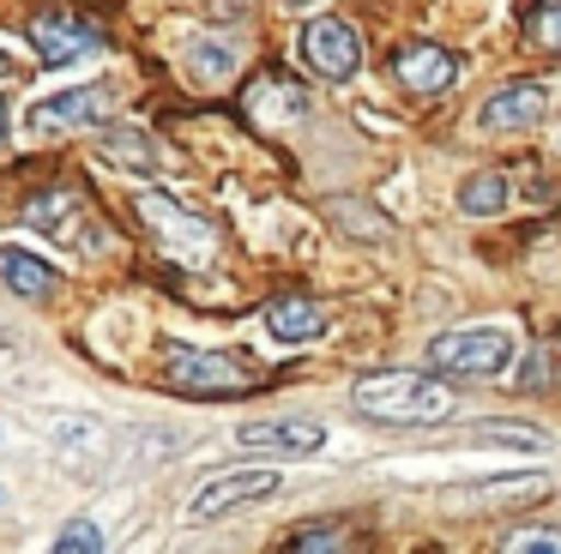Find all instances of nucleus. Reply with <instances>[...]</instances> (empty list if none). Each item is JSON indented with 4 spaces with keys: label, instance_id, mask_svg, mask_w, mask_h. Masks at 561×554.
<instances>
[{
    "label": "nucleus",
    "instance_id": "nucleus-1",
    "mask_svg": "<svg viewBox=\"0 0 561 554\" xmlns=\"http://www.w3.org/2000/svg\"><path fill=\"white\" fill-rule=\"evenodd\" d=\"M351 409L375 428H435L459 409V392L435 373H404V368H375L351 385Z\"/></svg>",
    "mask_w": 561,
    "mask_h": 554
},
{
    "label": "nucleus",
    "instance_id": "nucleus-2",
    "mask_svg": "<svg viewBox=\"0 0 561 554\" xmlns=\"http://www.w3.org/2000/svg\"><path fill=\"white\" fill-rule=\"evenodd\" d=\"M163 361V380L187 397H242L260 385V373L248 368L242 356H224V349H199V344H182V337H163L158 349Z\"/></svg>",
    "mask_w": 561,
    "mask_h": 554
},
{
    "label": "nucleus",
    "instance_id": "nucleus-3",
    "mask_svg": "<svg viewBox=\"0 0 561 554\" xmlns=\"http://www.w3.org/2000/svg\"><path fill=\"white\" fill-rule=\"evenodd\" d=\"M513 356H519V344L507 325H459V332H440L428 344V368L459 373V380H495L513 368Z\"/></svg>",
    "mask_w": 561,
    "mask_h": 554
},
{
    "label": "nucleus",
    "instance_id": "nucleus-4",
    "mask_svg": "<svg viewBox=\"0 0 561 554\" xmlns=\"http://www.w3.org/2000/svg\"><path fill=\"white\" fill-rule=\"evenodd\" d=\"M139 223L158 235V247L170 253L175 265H211V253H218V229L206 223V217H194V211H182V205L170 199V193H139Z\"/></svg>",
    "mask_w": 561,
    "mask_h": 554
},
{
    "label": "nucleus",
    "instance_id": "nucleus-5",
    "mask_svg": "<svg viewBox=\"0 0 561 554\" xmlns=\"http://www.w3.org/2000/svg\"><path fill=\"white\" fill-rule=\"evenodd\" d=\"M266 494H278V470H224L206 488L187 500V524H211V518H230L242 506H260Z\"/></svg>",
    "mask_w": 561,
    "mask_h": 554
},
{
    "label": "nucleus",
    "instance_id": "nucleus-6",
    "mask_svg": "<svg viewBox=\"0 0 561 554\" xmlns=\"http://www.w3.org/2000/svg\"><path fill=\"white\" fill-rule=\"evenodd\" d=\"M302 60L320 79H351V72H363V36L339 12H320V19L302 24Z\"/></svg>",
    "mask_w": 561,
    "mask_h": 554
},
{
    "label": "nucleus",
    "instance_id": "nucleus-7",
    "mask_svg": "<svg viewBox=\"0 0 561 554\" xmlns=\"http://www.w3.org/2000/svg\"><path fill=\"white\" fill-rule=\"evenodd\" d=\"M110 108H115V84H73V91L43 96V103L31 108V132H43V139L79 132V127H91V120H110Z\"/></svg>",
    "mask_w": 561,
    "mask_h": 554
},
{
    "label": "nucleus",
    "instance_id": "nucleus-8",
    "mask_svg": "<svg viewBox=\"0 0 561 554\" xmlns=\"http://www.w3.org/2000/svg\"><path fill=\"white\" fill-rule=\"evenodd\" d=\"M236 446L248 452H266V458H308L327 446V428L308 416H278V422H242L236 428Z\"/></svg>",
    "mask_w": 561,
    "mask_h": 554
},
{
    "label": "nucleus",
    "instance_id": "nucleus-9",
    "mask_svg": "<svg viewBox=\"0 0 561 554\" xmlns=\"http://www.w3.org/2000/svg\"><path fill=\"white\" fill-rule=\"evenodd\" d=\"M392 72H399L404 91L435 96V91H447V84L465 72V60L453 55V48H440V43H404L399 55H392Z\"/></svg>",
    "mask_w": 561,
    "mask_h": 554
},
{
    "label": "nucleus",
    "instance_id": "nucleus-10",
    "mask_svg": "<svg viewBox=\"0 0 561 554\" xmlns=\"http://www.w3.org/2000/svg\"><path fill=\"white\" fill-rule=\"evenodd\" d=\"M31 43H37V55L49 60V67H67V60L91 55V48L103 43V31L85 19H73V12H43V19H31Z\"/></svg>",
    "mask_w": 561,
    "mask_h": 554
},
{
    "label": "nucleus",
    "instance_id": "nucleus-11",
    "mask_svg": "<svg viewBox=\"0 0 561 554\" xmlns=\"http://www.w3.org/2000/svg\"><path fill=\"white\" fill-rule=\"evenodd\" d=\"M549 115V91L543 84H501L495 96L483 103V127L489 132H525V127H537V120Z\"/></svg>",
    "mask_w": 561,
    "mask_h": 554
},
{
    "label": "nucleus",
    "instance_id": "nucleus-12",
    "mask_svg": "<svg viewBox=\"0 0 561 554\" xmlns=\"http://www.w3.org/2000/svg\"><path fill=\"white\" fill-rule=\"evenodd\" d=\"M79 217H85V199L73 187H49V193H31L25 199V223L55 241H79Z\"/></svg>",
    "mask_w": 561,
    "mask_h": 554
},
{
    "label": "nucleus",
    "instance_id": "nucleus-13",
    "mask_svg": "<svg viewBox=\"0 0 561 554\" xmlns=\"http://www.w3.org/2000/svg\"><path fill=\"white\" fill-rule=\"evenodd\" d=\"M327 325H332L327 308L308 301V296H284V301H272V308H266V332L278 337V344H314Z\"/></svg>",
    "mask_w": 561,
    "mask_h": 554
},
{
    "label": "nucleus",
    "instance_id": "nucleus-14",
    "mask_svg": "<svg viewBox=\"0 0 561 554\" xmlns=\"http://www.w3.org/2000/svg\"><path fill=\"white\" fill-rule=\"evenodd\" d=\"M302 91L296 84H284L278 72H260V84L248 91V115L266 120V127H290V120H302Z\"/></svg>",
    "mask_w": 561,
    "mask_h": 554
},
{
    "label": "nucleus",
    "instance_id": "nucleus-15",
    "mask_svg": "<svg viewBox=\"0 0 561 554\" xmlns=\"http://www.w3.org/2000/svg\"><path fill=\"white\" fill-rule=\"evenodd\" d=\"M0 284L13 289L19 301H43L55 289V265H43L25 247H0Z\"/></svg>",
    "mask_w": 561,
    "mask_h": 554
},
{
    "label": "nucleus",
    "instance_id": "nucleus-16",
    "mask_svg": "<svg viewBox=\"0 0 561 554\" xmlns=\"http://www.w3.org/2000/svg\"><path fill=\"white\" fill-rule=\"evenodd\" d=\"M278 554H356V530L351 524H308L296 536H284Z\"/></svg>",
    "mask_w": 561,
    "mask_h": 554
},
{
    "label": "nucleus",
    "instance_id": "nucleus-17",
    "mask_svg": "<svg viewBox=\"0 0 561 554\" xmlns=\"http://www.w3.org/2000/svg\"><path fill=\"white\" fill-rule=\"evenodd\" d=\"M187 72H194L199 84H211V91H224V84L236 79V55H230V43H211V36H199V43L187 48Z\"/></svg>",
    "mask_w": 561,
    "mask_h": 554
},
{
    "label": "nucleus",
    "instance_id": "nucleus-18",
    "mask_svg": "<svg viewBox=\"0 0 561 554\" xmlns=\"http://www.w3.org/2000/svg\"><path fill=\"white\" fill-rule=\"evenodd\" d=\"M501 205H507V175H501V169H483V175H471L459 187L465 217H501Z\"/></svg>",
    "mask_w": 561,
    "mask_h": 554
},
{
    "label": "nucleus",
    "instance_id": "nucleus-19",
    "mask_svg": "<svg viewBox=\"0 0 561 554\" xmlns=\"http://www.w3.org/2000/svg\"><path fill=\"white\" fill-rule=\"evenodd\" d=\"M103 157H110V163H127L134 175H151V169H158V145H151L146 132H110V139H103Z\"/></svg>",
    "mask_w": 561,
    "mask_h": 554
},
{
    "label": "nucleus",
    "instance_id": "nucleus-20",
    "mask_svg": "<svg viewBox=\"0 0 561 554\" xmlns=\"http://www.w3.org/2000/svg\"><path fill=\"white\" fill-rule=\"evenodd\" d=\"M471 440L477 446H513V452H543V446H549L537 428H519V422H477Z\"/></svg>",
    "mask_w": 561,
    "mask_h": 554
},
{
    "label": "nucleus",
    "instance_id": "nucleus-21",
    "mask_svg": "<svg viewBox=\"0 0 561 554\" xmlns=\"http://www.w3.org/2000/svg\"><path fill=\"white\" fill-rule=\"evenodd\" d=\"M55 554H103V530L91 524V518H73V524L61 530V542H55Z\"/></svg>",
    "mask_w": 561,
    "mask_h": 554
},
{
    "label": "nucleus",
    "instance_id": "nucleus-22",
    "mask_svg": "<svg viewBox=\"0 0 561 554\" xmlns=\"http://www.w3.org/2000/svg\"><path fill=\"white\" fill-rule=\"evenodd\" d=\"M543 476H489V482H465L459 494H537Z\"/></svg>",
    "mask_w": 561,
    "mask_h": 554
},
{
    "label": "nucleus",
    "instance_id": "nucleus-23",
    "mask_svg": "<svg viewBox=\"0 0 561 554\" xmlns=\"http://www.w3.org/2000/svg\"><path fill=\"white\" fill-rule=\"evenodd\" d=\"M501 554H561V536L556 530H519V536H507Z\"/></svg>",
    "mask_w": 561,
    "mask_h": 554
},
{
    "label": "nucleus",
    "instance_id": "nucleus-24",
    "mask_svg": "<svg viewBox=\"0 0 561 554\" xmlns=\"http://www.w3.org/2000/svg\"><path fill=\"white\" fill-rule=\"evenodd\" d=\"M531 31H537V43L561 48V0H543V7L531 12Z\"/></svg>",
    "mask_w": 561,
    "mask_h": 554
},
{
    "label": "nucleus",
    "instance_id": "nucleus-25",
    "mask_svg": "<svg viewBox=\"0 0 561 554\" xmlns=\"http://www.w3.org/2000/svg\"><path fill=\"white\" fill-rule=\"evenodd\" d=\"M13 139V108H7V96H0V145Z\"/></svg>",
    "mask_w": 561,
    "mask_h": 554
},
{
    "label": "nucleus",
    "instance_id": "nucleus-26",
    "mask_svg": "<svg viewBox=\"0 0 561 554\" xmlns=\"http://www.w3.org/2000/svg\"><path fill=\"white\" fill-rule=\"evenodd\" d=\"M7 72H13V60H7V55H0V79H7Z\"/></svg>",
    "mask_w": 561,
    "mask_h": 554
}]
</instances>
